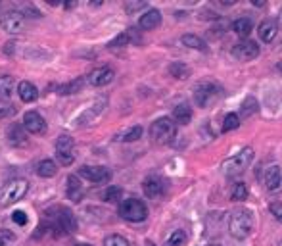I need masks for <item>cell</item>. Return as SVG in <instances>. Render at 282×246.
<instances>
[{"instance_id":"6da1fadb","label":"cell","mask_w":282,"mask_h":246,"mask_svg":"<svg viewBox=\"0 0 282 246\" xmlns=\"http://www.w3.org/2000/svg\"><path fill=\"white\" fill-rule=\"evenodd\" d=\"M48 220V231H56L54 235H73L77 231V218L73 211L64 206H54L44 211Z\"/></svg>"},{"instance_id":"7a4b0ae2","label":"cell","mask_w":282,"mask_h":246,"mask_svg":"<svg viewBox=\"0 0 282 246\" xmlns=\"http://www.w3.org/2000/svg\"><path fill=\"white\" fill-rule=\"evenodd\" d=\"M254 231V213L248 208H236L229 218V233L236 240L248 238Z\"/></svg>"},{"instance_id":"3957f363","label":"cell","mask_w":282,"mask_h":246,"mask_svg":"<svg viewBox=\"0 0 282 246\" xmlns=\"http://www.w3.org/2000/svg\"><path fill=\"white\" fill-rule=\"evenodd\" d=\"M29 191V183L21 177L16 179H10L6 183L0 187V206L2 208H8L12 204H16L17 200H21Z\"/></svg>"},{"instance_id":"277c9868","label":"cell","mask_w":282,"mask_h":246,"mask_svg":"<svg viewBox=\"0 0 282 246\" xmlns=\"http://www.w3.org/2000/svg\"><path fill=\"white\" fill-rule=\"evenodd\" d=\"M223 95V88L217 85V83H211V81H202L194 87V104L198 108H209L211 104H215Z\"/></svg>"},{"instance_id":"5b68a950","label":"cell","mask_w":282,"mask_h":246,"mask_svg":"<svg viewBox=\"0 0 282 246\" xmlns=\"http://www.w3.org/2000/svg\"><path fill=\"white\" fill-rule=\"evenodd\" d=\"M252 160H254V148L252 146H246V148H242L238 154H234L231 158H227L223 162V173L227 177H236L240 175L246 167L252 164Z\"/></svg>"},{"instance_id":"8992f818","label":"cell","mask_w":282,"mask_h":246,"mask_svg":"<svg viewBox=\"0 0 282 246\" xmlns=\"http://www.w3.org/2000/svg\"><path fill=\"white\" fill-rule=\"evenodd\" d=\"M150 137L158 144H169L177 137V125L171 117H160L150 125Z\"/></svg>"},{"instance_id":"52a82bcc","label":"cell","mask_w":282,"mask_h":246,"mask_svg":"<svg viewBox=\"0 0 282 246\" xmlns=\"http://www.w3.org/2000/svg\"><path fill=\"white\" fill-rule=\"evenodd\" d=\"M119 216L125 221L131 223H140L148 218V208L142 200L138 198H127V200H121L119 204Z\"/></svg>"},{"instance_id":"ba28073f","label":"cell","mask_w":282,"mask_h":246,"mask_svg":"<svg viewBox=\"0 0 282 246\" xmlns=\"http://www.w3.org/2000/svg\"><path fill=\"white\" fill-rule=\"evenodd\" d=\"M0 27L6 33H12V35L23 31V27H25V16H23V12H19V10H8V12H4L0 16Z\"/></svg>"},{"instance_id":"9c48e42d","label":"cell","mask_w":282,"mask_h":246,"mask_svg":"<svg viewBox=\"0 0 282 246\" xmlns=\"http://www.w3.org/2000/svg\"><path fill=\"white\" fill-rule=\"evenodd\" d=\"M73 139L69 137V135H60L58 137V141H56V158H58V162H60L64 167H68L73 164V160H75V156H73Z\"/></svg>"},{"instance_id":"30bf717a","label":"cell","mask_w":282,"mask_h":246,"mask_svg":"<svg viewBox=\"0 0 282 246\" xmlns=\"http://www.w3.org/2000/svg\"><path fill=\"white\" fill-rule=\"evenodd\" d=\"M79 175L90 183H108L111 179V171L104 166H83L79 169Z\"/></svg>"},{"instance_id":"8fae6325","label":"cell","mask_w":282,"mask_h":246,"mask_svg":"<svg viewBox=\"0 0 282 246\" xmlns=\"http://www.w3.org/2000/svg\"><path fill=\"white\" fill-rule=\"evenodd\" d=\"M232 56H234L236 60H242V62L254 60V58L259 56V46H257L254 41L244 39V41H240L238 44L232 46Z\"/></svg>"},{"instance_id":"7c38bea8","label":"cell","mask_w":282,"mask_h":246,"mask_svg":"<svg viewBox=\"0 0 282 246\" xmlns=\"http://www.w3.org/2000/svg\"><path fill=\"white\" fill-rule=\"evenodd\" d=\"M21 125H23V129H25L27 133H31V135H43V133L46 131V121H44V117L39 114V112H35V110L25 112Z\"/></svg>"},{"instance_id":"4fadbf2b","label":"cell","mask_w":282,"mask_h":246,"mask_svg":"<svg viewBox=\"0 0 282 246\" xmlns=\"http://www.w3.org/2000/svg\"><path fill=\"white\" fill-rule=\"evenodd\" d=\"M113 77H115L113 70L108 68V66H102V68H96V70L90 71L88 77H86V81H88L92 87H104V85H110L111 81H113Z\"/></svg>"},{"instance_id":"5bb4252c","label":"cell","mask_w":282,"mask_h":246,"mask_svg":"<svg viewBox=\"0 0 282 246\" xmlns=\"http://www.w3.org/2000/svg\"><path fill=\"white\" fill-rule=\"evenodd\" d=\"M142 189H144V194L148 196V198H160V196L165 193L167 184H165V181H163L162 177L150 175V177H146L144 179Z\"/></svg>"},{"instance_id":"9a60e30c","label":"cell","mask_w":282,"mask_h":246,"mask_svg":"<svg viewBox=\"0 0 282 246\" xmlns=\"http://www.w3.org/2000/svg\"><path fill=\"white\" fill-rule=\"evenodd\" d=\"M104 106H106V98H98V100H94L92 104H90V108H86L83 114L79 115L77 119H75V125H88V123H92L96 117H98V114L104 110Z\"/></svg>"},{"instance_id":"2e32d148","label":"cell","mask_w":282,"mask_h":246,"mask_svg":"<svg viewBox=\"0 0 282 246\" xmlns=\"http://www.w3.org/2000/svg\"><path fill=\"white\" fill-rule=\"evenodd\" d=\"M6 139L12 146H16V148H21V146H27V131L23 129V125L21 123H12L8 127V131H6Z\"/></svg>"},{"instance_id":"e0dca14e","label":"cell","mask_w":282,"mask_h":246,"mask_svg":"<svg viewBox=\"0 0 282 246\" xmlns=\"http://www.w3.org/2000/svg\"><path fill=\"white\" fill-rule=\"evenodd\" d=\"M257 35H259V39L263 41V43L271 44L276 39V35H278V25H276V21L274 19H263L261 23H259V27H257Z\"/></svg>"},{"instance_id":"ac0fdd59","label":"cell","mask_w":282,"mask_h":246,"mask_svg":"<svg viewBox=\"0 0 282 246\" xmlns=\"http://www.w3.org/2000/svg\"><path fill=\"white\" fill-rule=\"evenodd\" d=\"M265 187L267 191H271V193H274V191H278L282 187V167L280 166H269L265 171Z\"/></svg>"},{"instance_id":"d6986e66","label":"cell","mask_w":282,"mask_h":246,"mask_svg":"<svg viewBox=\"0 0 282 246\" xmlns=\"http://www.w3.org/2000/svg\"><path fill=\"white\" fill-rule=\"evenodd\" d=\"M162 23V14H160V10L155 8H150L148 12H144L140 19H138V27L142 29V31H152L155 27Z\"/></svg>"},{"instance_id":"ffe728a7","label":"cell","mask_w":282,"mask_h":246,"mask_svg":"<svg viewBox=\"0 0 282 246\" xmlns=\"http://www.w3.org/2000/svg\"><path fill=\"white\" fill-rule=\"evenodd\" d=\"M66 194L71 202H81L83 196H85V189L79 181L77 175H69L68 177V189H66Z\"/></svg>"},{"instance_id":"44dd1931","label":"cell","mask_w":282,"mask_h":246,"mask_svg":"<svg viewBox=\"0 0 282 246\" xmlns=\"http://www.w3.org/2000/svg\"><path fill=\"white\" fill-rule=\"evenodd\" d=\"M17 97L21 98V102L31 104V102H35V100L39 98V90H37V87H35L33 83L21 81V83L17 85Z\"/></svg>"},{"instance_id":"7402d4cb","label":"cell","mask_w":282,"mask_h":246,"mask_svg":"<svg viewBox=\"0 0 282 246\" xmlns=\"http://www.w3.org/2000/svg\"><path fill=\"white\" fill-rule=\"evenodd\" d=\"M192 119V108L186 104V102H182V104H177L173 108V121L175 125L179 123V125H188Z\"/></svg>"},{"instance_id":"603a6c76","label":"cell","mask_w":282,"mask_h":246,"mask_svg":"<svg viewBox=\"0 0 282 246\" xmlns=\"http://www.w3.org/2000/svg\"><path fill=\"white\" fill-rule=\"evenodd\" d=\"M131 43H140V37L137 35V29H127L125 33H121L119 37H115L110 43V48H121V46H127Z\"/></svg>"},{"instance_id":"cb8c5ba5","label":"cell","mask_w":282,"mask_h":246,"mask_svg":"<svg viewBox=\"0 0 282 246\" xmlns=\"http://www.w3.org/2000/svg\"><path fill=\"white\" fill-rule=\"evenodd\" d=\"M16 88V79L12 75H0V102H8Z\"/></svg>"},{"instance_id":"d4e9b609","label":"cell","mask_w":282,"mask_h":246,"mask_svg":"<svg viewBox=\"0 0 282 246\" xmlns=\"http://www.w3.org/2000/svg\"><path fill=\"white\" fill-rule=\"evenodd\" d=\"M232 31H234L238 37L248 39L249 33L254 31V23H252V19H248V18H238V19L232 21Z\"/></svg>"},{"instance_id":"484cf974","label":"cell","mask_w":282,"mask_h":246,"mask_svg":"<svg viewBox=\"0 0 282 246\" xmlns=\"http://www.w3.org/2000/svg\"><path fill=\"white\" fill-rule=\"evenodd\" d=\"M180 43L184 44V46H188V48L200 50V52H205V50H207V43H205L204 39H200L198 35H194V33H186V35H182Z\"/></svg>"},{"instance_id":"4316f807","label":"cell","mask_w":282,"mask_h":246,"mask_svg":"<svg viewBox=\"0 0 282 246\" xmlns=\"http://www.w3.org/2000/svg\"><path fill=\"white\" fill-rule=\"evenodd\" d=\"M37 173H39V177L48 179V177H54L56 173H58V166H56V162L50 160V158L41 160V162H39V166H37Z\"/></svg>"},{"instance_id":"83f0119b","label":"cell","mask_w":282,"mask_h":246,"mask_svg":"<svg viewBox=\"0 0 282 246\" xmlns=\"http://www.w3.org/2000/svg\"><path fill=\"white\" fill-rule=\"evenodd\" d=\"M83 85H85V79H83V77H77V79L69 81L66 85H60V87H58V95H61V97L75 95V93H79V90L83 88Z\"/></svg>"},{"instance_id":"f1b7e54d","label":"cell","mask_w":282,"mask_h":246,"mask_svg":"<svg viewBox=\"0 0 282 246\" xmlns=\"http://www.w3.org/2000/svg\"><path fill=\"white\" fill-rule=\"evenodd\" d=\"M142 137V127L140 125H135V127H131L127 131L119 133V135H115V141L119 142H135L138 141Z\"/></svg>"},{"instance_id":"f546056e","label":"cell","mask_w":282,"mask_h":246,"mask_svg":"<svg viewBox=\"0 0 282 246\" xmlns=\"http://www.w3.org/2000/svg\"><path fill=\"white\" fill-rule=\"evenodd\" d=\"M259 110V104H257V100L254 97H248L244 102H242V106H240V115L242 117H249V115H254ZM238 115V117H240Z\"/></svg>"},{"instance_id":"4dcf8cb0","label":"cell","mask_w":282,"mask_h":246,"mask_svg":"<svg viewBox=\"0 0 282 246\" xmlns=\"http://www.w3.org/2000/svg\"><path fill=\"white\" fill-rule=\"evenodd\" d=\"M248 198V187L244 183H234L231 193V200L232 202H244Z\"/></svg>"},{"instance_id":"1f68e13d","label":"cell","mask_w":282,"mask_h":246,"mask_svg":"<svg viewBox=\"0 0 282 246\" xmlns=\"http://www.w3.org/2000/svg\"><path fill=\"white\" fill-rule=\"evenodd\" d=\"M169 73H171L173 77H177V79H186L188 75H190V70L182 62H173L171 66H169Z\"/></svg>"},{"instance_id":"d6a6232c","label":"cell","mask_w":282,"mask_h":246,"mask_svg":"<svg viewBox=\"0 0 282 246\" xmlns=\"http://www.w3.org/2000/svg\"><path fill=\"white\" fill-rule=\"evenodd\" d=\"M121 194H123L121 187H108V189L104 191L102 198L106 200V202L115 204V202H119V200H121Z\"/></svg>"},{"instance_id":"836d02e7","label":"cell","mask_w":282,"mask_h":246,"mask_svg":"<svg viewBox=\"0 0 282 246\" xmlns=\"http://www.w3.org/2000/svg\"><path fill=\"white\" fill-rule=\"evenodd\" d=\"M240 127V117L238 114H227L225 115V121H223V133H229V131H234V129H238Z\"/></svg>"},{"instance_id":"e575fe53","label":"cell","mask_w":282,"mask_h":246,"mask_svg":"<svg viewBox=\"0 0 282 246\" xmlns=\"http://www.w3.org/2000/svg\"><path fill=\"white\" fill-rule=\"evenodd\" d=\"M186 242V233L184 231H173L171 237L165 240L163 246H182Z\"/></svg>"},{"instance_id":"d590c367","label":"cell","mask_w":282,"mask_h":246,"mask_svg":"<svg viewBox=\"0 0 282 246\" xmlns=\"http://www.w3.org/2000/svg\"><path fill=\"white\" fill-rule=\"evenodd\" d=\"M104 246H129V240L121 235H110L104 238Z\"/></svg>"},{"instance_id":"8d00e7d4","label":"cell","mask_w":282,"mask_h":246,"mask_svg":"<svg viewBox=\"0 0 282 246\" xmlns=\"http://www.w3.org/2000/svg\"><path fill=\"white\" fill-rule=\"evenodd\" d=\"M16 112H17V108L14 104L0 106V119H4V117H10V115H14Z\"/></svg>"},{"instance_id":"74e56055","label":"cell","mask_w":282,"mask_h":246,"mask_svg":"<svg viewBox=\"0 0 282 246\" xmlns=\"http://www.w3.org/2000/svg\"><path fill=\"white\" fill-rule=\"evenodd\" d=\"M12 220L16 221L17 225H27V221H29V218H27L25 211L17 210V211H14V213H12Z\"/></svg>"},{"instance_id":"f35d334b","label":"cell","mask_w":282,"mask_h":246,"mask_svg":"<svg viewBox=\"0 0 282 246\" xmlns=\"http://www.w3.org/2000/svg\"><path fill=\"white\" fill-rule=\"evenodd\" d=\"M146 6H148L146 2H127V4H125V10H127L129 14H135L138 10L146 8Z\"/></svg>"},{"instance_id":"ab89813d","label":"cell","mask_w":282,"mask_h":246,"mask_svg":"<svg viewBox=\"0 0 282 246\" xmlns=\"http://www.w3.org/2000/svg\"><path fill=\"white\" fill-rule=\"evenodd\" d=\"M269 210H271V213L282 223V202H273L269 206Z\"/></svg>"},{"instance_id":"60d3db41","label":"cell","mask_w":282,"mask_h":246,"mask_svg":"<svg viewBox=\"0 0 282 246\" xmlns=\"http://www.w3.org/2000/svg\"><path fill=\"white\" fill-rule=\"evenodd\" d=\"M276 25L282 29V8H280V14H278V19H276Z\"/></svg>"},{"instance_id":"b9f144b4","label":"cell","mask_w":282,"mask_h":246,"mask_svg":"<svg viewBox=\"0 0 282 246\" xmlns=\"http://www.w3.org/2000/svg\"><path fill=\"white\" fill-rule=\"evenodd\" d=\"M12 46H14V43L6 44V54H12Z\"/></svg>"},{"instance_id":"7bdbcfd3","label":"cell","mask_w":282,"mask_h":246,"mask_svg":"<svg viewBox=\"0 0 282 246\" xmlns=\"http://www.w3.org/2000/svg\"><path fill=\"white\" fill-rule=\"evenodd\" d=\"M276 70H278V71L282 73V62H278V64H276Z\"/></svg>"},{"instance_id":"ee69618b","label":"cell","mask_w":282,"mask_h":246,"mask_svg":"<svg viewBox=\"0 0 282 246\" xmlns=\"http://www.w3.org/2000/svg\"><path fill=\"white\" fill-rule=\"evenodd\" d=\"M0 246H6V242H4V238L0 237Z\"/></svg>"},{"instance_id":"f6af8a7d","label":"cell","mask_w":282,"mask_h":246,"mask_svg":"<svg viewBox=\"0 0 282 246\" xmlns=\"http://www.w3.org/2000/svg\"><path fill=\"white\" fill-rule=\"evenodd\" d=\"M75 246H90V244H75Z\"/></svg>"},{"instance_id":"bcb514c9","label":"cell","mask_w":282,"mask_h":246,"mask_svg":"<svg viewBox=\"0 0 282 246\" xmlns=\"http://www.w3.org/2000/svg\"><path fill=\"white\" fill-rule=\"evenodd\" d=\"M213 246H217V244H213Z\"/></svg>"}]
</instances>
